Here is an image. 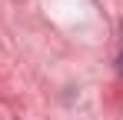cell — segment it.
<instances>
[{
  "instance_id": "1",
  "label": "cell",
  "mask_w": 123,
  "mask_h": 120,
  "mask_svg": "<svg viewBox=\"0 0 123 120\" xmlns=\"http://www.w3.org/2000/svg\"><path fill=\"white\" fill-rule=\"evenodd\" d=\"M120 73H123V53H120Z\"/></svg>"
}]
</instances>
